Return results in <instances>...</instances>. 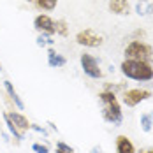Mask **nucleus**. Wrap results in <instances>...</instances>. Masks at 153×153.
<instances>
[{"instance_id":"obj_10","label":"nucleus","mask_w":153,"mask_h":153,"mask_svg":"<svg viewBox=\"0 0 153 153\" xmlns=\"http://www.w3.org/2000/svg\"><path fill=\"white\" fill-rule=\"evenodd\" d=\"M116 153H137L136 146L127 136H118L116 137Z\"/></svg>"},{"instance_id":"obj_13","label":"nucleus","mask_w":153,"mask_h":153,"mask_svg":"<svg viewBox=\"0 0 153 153\" xmlns=\"http://www.w3.org/2000/svg\"><path fill=\"white\" fill-rule=\"evenodd\" d=\"M136 13L139 16H152L153 14V0H137L136 2Z\"/></svg>"},{"instance_id":"obj_8","label":"nucleus","mask_w":153,"mask_h":153,"mask_svg":"<svg viewBox=\"0 0 153 153\" xmlns=\"http://www.w3.org/2000/svg\"><path fill=\"white\" fill-rule=\"evenodd\" d=\"M9 114V118L13 120V123L16 125V128L21 132V134H25L27 130H30V122H28V118L23 114V113H19V111H11V113H7Z\"/></svg>"},{"instance_id":"obj_19","label":"nucleus","mask_w":153,"mask_h":153,"mask_svg":"<svg viewBox=\"0 0 153 153\" xmlns=\"http://www.w3.org/2000/svg\"><path fill=\"white\" fill-rule=\"evenodd\" d=\"M55 150H56V153H74V148H72L71 144L63 143V141H56Z\"/></svg>"},{"instance_id":"obj_25","label":"nucleus","mask_w":153,"mask_h":153,"mask_svg":"<svg viewBox=\"0 0 153 153\" xmlns=\"http://www.w3.org/2000/svg\"><path fill=\"white\" fill-rule=\"evenodd\" d=\"M25 2H35V0H25Z\"/></svg>"},{"instance_id":"obj_7","label":"nucleus","mask_w":153,"mask_h":153,"mask_svg":"<svg viewBox=\"0 0 153 153\" xmlns=\"http://www.w3.org/2000/svg\"><path fill=\"white\" fill-rule=\"evenodd\" d=\"M33 28L39 32V33L49 35V37H53V35L56 33V30H55V19L48 14L35 16V19H33Z\"/></svg>"},{"instance_id":"obj_22","label":"nucleus","mask_w":153,"mask_h":153,"mask_svg":"<svg viewBox=\"0 0 153 153\" xmlns=\"http://www.w3.org/2000/svg\"><path fill=\"white\" fill-rule=\"evenodd\" d=\"M90 153H102V148L100 146H93L92 150H90Z\"/></svg>"},{"instance_id":"obj_6","label":"nucleus","mask_w":153,"mask_h":153,"mask_svg":"<svg viewBox=\"0 0 153 153\" xmlns=\"http://www.w3.org/2000/svg\"><path fill=\"white\" fill-rule=\"evenodd\" d=\"M152 97L150 90H144V88H130V90H125L122 95V100L127 107H136L137 104L148 100Z\"/></svg>"},{"instance_id":"obj_18","label":"nucleus","mask_w":153,"mask_h":153,"mask_svg":"<svg viewBox=\"0 0 153 153\" xmlns=\"http://www.w3.org/2000/svg\"><path fill=\"white\" fill-rule=\"evenodd\" d=\"M53 37H49V35H42V33H39V37H37V46L39 48H46V46H53Z\"/></svg>"},{"instance_id":"obj_24","label":"nucleus","mask_w":153,"mask_h":153,"mask_svg":"<svg viewBox=\"0 0 153 153\" xmlns=\"http://www.w3.org/2000/svg\"><path fill=\"white\" fill-rule=\"evenodd\" d=\"M48 125H49V128H51V130H55V132H58V128H56V125H55V123L48 122Z\"/></svg>"},{"instance_id":"obj_4","label":"nucleus","mask_w":153,"mask_h":153,"mask_svg":"<svg viewBox=\"0 0 153 153\" xmlns=\"http://www.w3.org/2000/svg\"><path fill=\"white\" fill-rule=\"evenodd\" d=\"M79 62H81L83 72L88 77H92V79H100L102 77L100 65H99V62H97V58L93 55H90V53H81L79 55Z\"/></svg>"},{"instance_id":"obj_11","label":"nucleus","mask_w":153,"mask_h":153,"mask_svg":"<svg viewBox=\"0 0 153 153\" xmlns=\"http://www.w3.org/2000/svg\"><path fill=\"white\" fill-rule=\"evenodd\" d=\"M67 63L65 60V56L60 55V53H56L53 48H48V65L49 67H53V69H60Z\"/></svg>"},{"instance_id":"obj_9","label":"nucleus","mask_w":153,"mask_h":153,"mask_svg":"<svg viewBox=\"0 0 153 153\" xmlns=\"http://www.w3.org/2000/svg\"><path fill=\"white\" fill-rule=\"evenodd\" d=\"M107 7H109V11L113 14H118V16L130 14V4H128V0H109Z\"/></svg>"},{"instance_id":"obj_14","label":"nucleus","mask_w":153,"mask_h":153,"mask_svg":"<svg viewBox=\"0 0 153 153\" xmlns=\"http://www.w3.org/2000/svg\"><path fill=\"white\" fill-rule=\"evenodd\" d=\"M2 118H4V122H5V127H7V130L11 132V136H14V139L18 143H21L23 139H25V134H21L18 128H16V125L13 123V120L9 118V114L7 113H2Z\"/></svg>"},{"instance_id":"obj_12","label":"nucleus","mask_w":153,"mask_h":153,"mask_svg":"<svg viewBox=\"0 0 153 153\" xmlns=\"http://www.w3.org/2000/svg\"><path fill=\"white\" fill-rule=\"evenodd\" d=\"M4 88H5V92L7 95L11 97V100L14 102V106L19 109V111H23L25 109V104H23V100H21V97L18 95V92L14 90V86H13V83L11 81H4Z\"/></svg>"},{"instance_id":"obj_21","label":"nucleus","mask_w":153,"mask_h":153,"mask_svg":"<svg viewBox=\"0 0 153 153\" xmlns=\"http://www.w3.org/2000/svg\"><path fill=\"white\" fill-rule=\"evenodd\" d=\"M30 128L32 130H35V132H39V134H42V136H48V130L44 128V127L37 125V123H30Z\"/></svg>"},{"instance_id":"obj_20","label":"nucleus","mask_w":153,"mask_h":153,"mask_svg":"<svg viewBox=\"0 0 153 153\" xmlns=\"http://www.w3.org/2000/svg\"><path fill=\"white\" fill-rule=\"evenodd\" d=\"M32 150L35 153H49L48 144H41V143H33V144H32Z\"/></svg>"},{"instance_id":"obj_1","label":"nucleus","mask_w":153,"mask_h":153,"mask_svg":"<svg viewBox=\"0 0 153 153\" xmlns=\"http://www.w3.org/2000/svg\"><path fill=\"white\" fill-rule=\"evenodd\" d=\"M120 71L127 79H134V81H152L153 79V63L146 62H136V60H123L120 65Z\"/></svg>"},{"instance_id":"obj_23","label":"nucleus","mask_w":153,"mask_h":153,"mask_svg":"<svg viewBox=\"0 0 153 153\" xmlns=\"http://www.w3.org/2000/svg\"><path fill=\"white\" fill-rule=\"evenodd\" d=\"M139 153H153V148H143L139 150Z\"/></svg>"},{"instance_id":"obj_16","label":"nucleus","mask_w":153,"mask_h":153,"mask_svg":"<svg viewBox=\"0 0 153 153\" xmlns=\"http://www.w3.org/2000/svg\"><path fill=\"white\" fill-rule=\"evenodd\" d=\"M33 4H35L37 9H41V11H53V9L56 7L58 0H35Z\"/></svg>"},{"instance_id":"obj_26","label":"nucleus","mask_w":153,"mask_h":153,"mask_svg":"<svg viewBox=\"0 0 153 153\" xmlns=\"http://www.w3.org/2000/svg\"><path fill=\"white\" fill-rule=\"evenodd\" d=\"M0 72H2V63H0Z\"/></svg>"},{"instance_id":"obj_15","label":"nucleus","mask_w":153,"mask_h":153,"mask_svg":"<svg viewBox=\"0 0 153 153\" xmlns=\"http://www.w3.org/2000/svg\"><path fill=\"white\" fill-rule=\"evenodd\" d=\"M139 123H141V130H143V132H152V128H153V111L152 113H143L141 118H139Z\"/></svg>"},{"instance_id":"obj_17","label":"nucleus","mask_w":153,"mask_h":153,"mask_svg":"<svg viewBox=\"0 0 153 153\" xmlns=\"http://www.w3.org/2000/svg\"><path fill=\"white\" fill-rule=\"evenodd\" d=\"M55 30L58 35L62 37H67L69 35V27H67V21L65 19H58V21H55Z\"/></svg>"},{"instance_id":"obj_5","label":"nucleus","mask_w":153,"mask_h":153,"mask_svg":"<svg viewBox=\"0 0 153 153\" xmlns=\"http://www.w3.org/2000/svg\"><path fill=\"white\" fill-rule=\"evenodd\" d=\"M76 42L79 46H85V48H99L102 46L104 37L100 33H97L93 28H85V30L76 33Z\"/></svg>"},{"instance_id":"obj_2","label":"nucleus","mask_w":153,"mask_h":153,"mask_svg":"<svg viewBox=\"0 0 153 153\" xmlns=\"http://www.w3.org/2000/svg\"><path fill=\"white\" fill-rule=\"evenodd\" d=\"M123 55H125V60L153 63V48L143 41H130L123 49Z\"/></svg>"},{"instance_id":"obj_3","label":"nucleus","mask_w":153,"mask_h":153,"mask_svg":"<svg viewBox=\"0 0 153 153\" xmlns=\"http://www.w3.org/2000/svg\"><path fill=\"white\" fill-rule=\"evenodd\" d=\"M102 118L111 125H122L123 122V111L118 100L104 102L102 104Z\"/></svg>"}]
</instances>
